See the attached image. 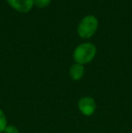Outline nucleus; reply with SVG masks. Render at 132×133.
<instances>
[{"mask_svg": "<svg viewBox=\"0 0 132 133\" xmlns=\"http://www.w3.org/2000/svg\"><path fill=\"white\" fill-rule=\"evenodd\" d=\"M97 53V49L94 44L91 43H83L75 48L73 53V58L76 63L86 64L94 59Z\"/></svg>", "mask_w": 132, "mask_h": 133, "instance_id": "f257e3e1", "label": "nucleus"}, {"mask_svg": "<svg viewBox=\"0 0 132 133\" xmlns=\"http://www.w3.org/2000/svg\"><path fill=\"white\" fill-rule=\"evenodd\" d=\"M99 22L94 16H86L81 19L77 28L78 35L83 39H88L92 37L97 31Z\"/></svg>", "mask_w": 132, "mask_h": 133, "instance_id": "f03ea898", "label": "nucleus"}, {"mask_svg": "<svg viewBox=\"0 0 132 133\" xmlns=\"http://www.w3.org/2000/svg\"><path fill=\"white\" fill-rule=\"evenodd\" d=\"M78 107L81 112L85 116H91L95 112L96 102L92 97H83L79 101Z\"/></svg>", "mask_w": 132, "mask_h": 133, "instance_id": "7ed1b4c3", "label": "nucleus"}, {"mask_svg": "<svg viewBox=\"0 0 132 133\" xmlns=\"http://www.w3.org/2000/svg\"><path fill=\"white\" fill-rule=\"evenodd\" d=\"M8 5L20 13H27L33 8V0H6Z\"/></svg>", "mask_w": 132, "mask_h": 133, "instance_id": "20e7f679", "label": "nucleus"}, {"mask_svg": "<svg viewBox=\"0 0 132 133\" xmlns=\"http://www.w3.org/2000/svg\"><path fill=\"white\" fill-rule=\"evenodd\" d=\"M84 66L80 63H74L73 65L71 66L70 69V76L72 80L78 81L81 80L84 75Z\"/></svg>", "mask_w": 132, "mask_h": 133, "instance_id": "39448f33", "label": "nucleus"}, {"mask_svg": "<svg viewBox=\"0 0 132 133\" xmlns=\"http://www.w3.org/2000/svg\"><path fill=\"white\" fill-rule=\"evenodd\" d=\"M7 127V119L3 110L0 109V133L4 132Z\"/></svg>", "mask_w": 132, "mask_h": 133, "instance_id": "423d86ee", "label": "nucleus"}, {"mask_svg": "<svg viewBox=\"0 0 132 133\" xmlns=\"http://www.w3.org/2000/svg\"><path fill=\"white\" fill-rule=\"evenodd\" d=\"M52 0H33V5H37L40 8H44L48 6Z\"/></svg>", "mask_w": 132, "mask_h": 133, "instance_id": "0eeeda50", "label": "nucleus"}, {"mask_svg": "<svg viewBox=\"0 0 132 133\" xmlns=\"http://www.w3.org/2000/svg\"><path fill=\"white\" fill-rule=\"evenodd\" d=\"M4 133H19L17 128H16L15 126H12V125H7V127L5 128Z\"/></svg>", "mask_w": 132, "mask_h": 133, "instance_id": "6e6552de", "label": "nucleus"}]
</instances>
